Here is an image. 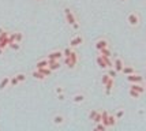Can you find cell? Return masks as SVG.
<instances>
[{
	"label": "cell",
	"mask_w": 146,
	"mask_h": 131,
	"mask_svg": "<svg viewBox=\"0 0 146 131\" xmlns=\"http://www.w3.org/2000/svg\"><path fill=\"white\" fill-rule=\"evenodd\" d=\"M127 22H128V25H130V26H133V27H135V26H138V25H139V22H141L139 15H138L137 13H131V14H128V17H127Z\"/></svg>",
	"instance_id": "6da1fadb"
},
{
	"label": "cell",
	"mask_w": 146,
	"mask_h": 131,
	"mask_svg": "<svg viewBox=\"0 0 146 131\" xmlns=\"http://www.w3.org/2000/svg\"><path fill=\"white\" fill-rule=\"evenodd\" d=\"M64 15H66V19H67V22H68L71 26L74 25V23H76V18H75V15L72 14L71 8L66 7V8H64Z\"/></svg>",
	"instance_id": "7a4b0ae2"
},
{
	"label": "cell",
	"mask_w": 146,
	"mask_h": 131,
	"mask_svg": "<svg viewBox=\"0 0 146 131\" xmlns=\"http://www.w3.org/2000/svg\"><path fill=\"white\" fill-rule=\"evenodd\" d=\"M126 76H127V81L130 82V83H142V82H143V76L138 75L137 72L130 74V75H126Z\"/></svg>",
	"instance_id": "3957f363"
},
{
	"label": "cell",
	"mask_w": 146,
	"mask_h": 131,
	"mask_svg": "<svg viewBox=\"0 0 146 131\" xmlns=\"http://www.w3.org/2000/svg\"><path fill=\"white\" fill-rule=\"evenodd\" d=\"M94 47H96V49L97 51H101L102 48H108L109 43H108V40H105V38H100V40H97V41H96Z\"/></svg>",
	"instance_id": "277c9868"
},
{
	"label": "cell",
	"mask_w": 146,
	"mask_h": 131,
	"mask_svg": "<svg viewBox=\"0 0 146 131\" xmlns=\"http://www.w3.org/2000/svg\"><path fill=\"white\" fill-rule=\"evenodd\" d=\"M62 57H64L63 55V51H55V52H51V53H48L46 55V59H53V60H60Z\"/></svg>",
	"instance_id": "5b68a950"
},
{
	"label": "cell",
	"mask_w": 146,
	"mask_h": 131,
	"mask_svg": "<svg viewBox=\"0 0 146 131\" xmlns=\"http://www.w3.org/2000/svg\"><path fill=\"white\" fill-rule=\"evenodd\" d=\"M123 67H124V63H123V60H121L120 57H116V59L113 60V68L116 70L117 72H121Z\"/></svg>",
	"instance_id": "8992f818"
},
{
	"label": "cell",
	"mask_w": 146,
	"mask_h": 131,
	"mask_svg": "<svg viewBox=\"0 0 146 131\" xmlns=\"http://www.w3.org/2000/svg\"><path fill=\"white\" fill-rule=\"evenodd\" d=\"M70 59H71V66H70V68H75V66L78 64V62H79V56H78V53H76L75 51H72V52H71Z\"/></svg>",
	"instance_id": "52a82bcc"
},
{
	"label": "cell",
	"mask_w": 146,
	"mask_h": 131,
	"mask_svg": "<svg viewBox=\"0 0 146 131\" xmlns=\"http://www.w3.org/2000/svg\"><path fill=\"white\" fill-rule=\"evenodd\" d=\"M82 43H83V38L81 37V36H76V37H74L70 41V47L74 49V48H76V47H79Z\"/></svg>",
	"instance_id": "ba28073f"
},
{
	"label": "cell",
	"mask_w": 146,
	"mask_h": 131,
	"mask_svg": "<svg viewBox=\"0 0 146 131\" xmlns=\"http://www.w3.org/2000/svg\"><path fill=\"white\" fill-rule=\"evenodd\" d=\"M113 85H115V78H109V81L105 83V94L107 96H109V94L112 93Z\"/></svg>",
	"instance_id": "9c48e42d"
},
{
	"label": "cell",
	"mask_w": 146,
	"mask_h": 131,
	"mask_svg": "<svg viewBox=\"0 0 146 131\" xmlns=\"http://www.w3.org/2000/svg\"><path fill=\"white\" fill-rule=\"evenodd\" d=\"M49 60V59H48ZM49 68L52 70V71H56V70H59L60 67H62V63L59 62V60H53V59H51L49 60V66H48Z\"/></svg>",
	"instance_id": "30bf717a"
},
{
	"label": "cell",
	"mask_w": 146,
	"mask_h": 131,
	"mask_svg": "<svg viewBox=\"0 0 146 131\" xmlns=\"http://www.w3.org/2000/svg\"><path fill=\"white\" fill-rule=\"evenodd\" d=\"M10 78H11V76H4V78L0 81V92H3L4 89H7V87L10 86Z\"/></svg>",
	"instance_id": "8fae6325"
},
{
	"label": "cell",
	"mask_w": 146,
	"mask_h": 131,
	"mask_svg": "<svg viewBox=\"0 0 146 131\" xmlns=\"http://www.w3.org/2000/svg\"><path fill=\"white\" fill-rule=\"evenodd\" d=\"M130 89H134V90H137V92H139L141 94H143L145 93V87L142 86L141 83H131V86H130Z\"/></svg>",
	"instance_id": "7c38bea8"
},
{
	"label": "cell",
	"mask_w": 146,
	"mask_h": 131,
	"mask_svg": "<svg viewBox=\"0 0 146 131\" xmlns=\"http://www.w3.org/2000/svg\"><path fill=\"white\" fill-rule=\"evenodd\" d=\"M49 66V60L45 57V59H41V60H38L37 64H36V67L37 68H42V67H48Z\"/></svg>",
	"instance_id": "4fadbf2b"
},
{
	"label": "cell",
	"mask_w": 146,
	"mask_h": 131,
	"mask_svg": "<svg viewBox=\"0 0 146 131\" xmlns=\"http://www.w3.org/2000/svg\"><path fill=\"white\" fill-rule=\"evenodd\" d=\"M96 60H97V64H98V67H100V68H102V70L108 68V67H107V64H105V62H104V57H102L101 55H98Z\"/></svg>",
	"instance_id": "5bb4252c"
},
{
	"label": "cell",
	"mask_w": 146,
	"mask_h": 131,
	"mask_svg": "<svg viewBox=\"0 0 146 131\" xmlns=\"http://www.w3.org/2000/svg\"><path fill=\"white\" fill-rule=\"evenodd\" d=\"M121 72H123L124 75L134 74V72H135V68H134V67H131V66H124V67H123V70H121Z\"/></svg>",
	"instance_id": "9a60e30c"
},
{
	"label": "cell",
	"mask_w": 146,
	"mask_h": 131,
	"mask_svg": "<svg viewBox=\"0 0 146 131\" xmlns=\"http://www.w3.org/2000/svg\"><path fill=\"white\" fill-rule=\"evenodd\" d=\"M33 76H34L36 79H38V81H44L45 78H46V76H45V75L42 74V72H40L38 70H36V71H33Z\"/></svg>",
	"instance_id": "2e32d148"
},
{
	"label": "cell",
	"mask_w": 146,
	"mask_h": 131,
	"mask_svg": "<svg viewBox=\"0 0 146 131\" xmlns=\"http://www.w3.org/2000/svg\"><path fill=\"white\" fill-rule=\"evenodd\" d=\"M116 122H117V118L113 116V115H109L108 116V124L109 127H115L116 126Z\"/></svg>",
	"instance_id": "e0dca14e"
},
{
	"label": "cell",
	"mask_w": 146,
	"mask_h": 131,
	"mask_svg": "<svg viewBox=\"0 0 146 131\" xmlns=\"http://www.w3.org/2000/svg\"><path fill=\"white\" fill-rule=\"evenodd\" d=\"M53 123L57 126H60V124H63L64 123V118L62 116V115H56L55 118H53Z\"/></svg>",
	"instance_id": "ac0fdd59"
},
{
	"label": "cell",
	"mask_w": 146,
	"mask_h": 131,
	"mask_svg": "<svg viewBox=\"0 0 146 131\" xmlns=\"http://www.w3.org/2000/svg\"><path fill=\"white\" fill-rule=\"evenodd\" d=\"M72 101H74L75 104L83 102V101H85V96H83V94H75V96H74V98H72Z\"/></svg>",
	"instance_id": "d6986e66"
},
{
	"label": "cell",
	"mask_w": 146,
	"mask_h": 131,
	"mask_svg": "<svg viewBox=\"0 0 146 131\" xmlns=\"http://www.w3.org/2000/svg\"><path fill=\"white\" fill-rule=\"evenodd\" d=\"M23 38H25V36H23L22 31H15V41H17V43L21 44L23 41Z\"/></svg>",
	"instance_id": "ffe728a7"
},
{
	"label": "cell",
	"mask_w": 146,
	"mask_h": 131,
	"mask_svg": "<svg viewBox=\"0 0 146 131\" xmlns=\"http://www.w3.org/2000/svg\"><path fill=\"white\" fill-rule=\"evenodd\" d=\"M40 72H42V74L45 75V76H49L51 75V72H52V70L49 68V67H42V68H37Z\"/></svg>",
	"instance_id": "44dd1931"
},
{
	"label": "cell",
	"mask_w": 146,
	"mask_h": 131,
	"mask_svg": "<svg viewBox=\"0 0 146 131\" xmlns=\"http://www.w3.org/2000/svg\"><path fill=\"white\" fill-rule=\"evenodd\" d=\"M19 83H21V82L18 81L17 75H14V76H11V78H10V85H11V86H18Z\"/></svg>",
	"instance_id": "7402d4cb"
},
{
	"label": "cell",
	"mask_w": 146,
	"mask_h": 131,
	"mask_svg": "<svg viewBox=\"0 0 146 131\" xmlns=\"http://www.w3.org/2000/svg\"><path fill=\"white\" fill-rule=\"evenodd\" d=\"M8 36H10V31L1 30L0 31V41H3V40H8Z\"/></svg>",
	"instance_id": "603a6c76"
},
{
	"label": "cell",
	"mask_w": 146,
	"mask_h": 131,
	"mask_svg": "<svg viewBox=\"0 0 146 131\" xmlns=\"http://www.w3.org/2000/svg\"><path fill=\"white\" fill-rule=\"evenodd\" d=\"M100 52V55H102V56H111L112 53H111V49H109V47L108 48H102L101 51H98Z\"/></svg>",
	"instance_id": "cb8c5ba5"
},
{
	"label": "cell",
	"mask_w": 146,
	"mask_h": 131,
	"mask_svg": "<svg viewBox=\"0 0 146 131\" xmlns=\"http://www.w3.org/2000/svg\"><path fill=\"white\" fill-rule=\"evenodd\" d=\"M128 94H130L133 98H139V96H141L139 92H137V90H134V89H130V90H128Z\"/></svg>",
	"instance_id": "d4e9b609"
},
{
	"label": "cell",
	"mask_w": 146,
	"mask_h": 131,
	"mask_svg": "<svg viewBox=\"0 0 146 131\" xmlns=\"http://www.w3.org/2000/svg\"><path fill=\"white\" fill-rule=\"evenodd\" d=\"M93 122H94V123H101V122H102V113L101 112H97L96 118L93 119Z\"/></svg>",
	"instance_id": "484cf974"
},
{
	"label": "cell",
	"mask_w": 146,
	"mask_h": 131,
	"mask_svg": "<svg viewBox=\"0 0 146 131\" xmlns=\"http://www.w3.org/2000/svg\"><path fill=\"white\" fill-rule=\"evenodd\" d=\"M8 47H10V48H11V49H14V51H18L19 48H21V44H19V43H17V41H15V43L10 44V45H8Z\"/></svg>",
	"instance_id": "4316f807"
},
{
	"label": "cell",
	"mask_w": 146,
	"mask_h": 131,
	"mask_svg": "<svg viewBox=\"0 0 146 131\" xmlns=\"http://www.w3.org/2000/svg\"><path fill=\"white\" fill-rule=\"evenodd\" d=\"M94 130H107V126L104 124V123H96Z\"/></svg>",
	"instance_id": "83f0119b"
},
{
	"label": "cell",
	"mask_w": 146,
	"mask_h": 131,
	"mask_svg": "<svg viewBox=\"0 0 146 131\" xmlns=\"http://www.w3.org/2000/svg\"><path fill=\"white\" fill-rule=\"evenodd\" d=\"M17 78H18L19 82H25L26 81V74H23V72H19V74H17Z\"/></svg>",
	"instance_id": "f1b7e54d"
},
{
	"label": "cell",
	"mask_w": 146,
	"mask_h": 131,
	"mask_svg": "<svg viewBox=\"0 0 146 131\" xmlns=\"http://www.w3.org/2000/svg\"><path fill=\"white\" fill-rule=\"evenodd\" d=\"M109 78H111V76H109V74H104V75H102V78H101V83L104 85V86H105V83H107V82L109 81Z\"/></svg>",
	"instance_id": "f546056e"
},
{
	"label": "cell",
	"mask_w": 146,
	"mask_h": 131,
	"mask_svg": "<svg viewBox=\"0 0 146 131\" xmlns=\"http://www.w3.org/2000/svg\"><path fill=\"white\" fill-rule=\"evenodd\" d=\"M108 74H109V76H111V78H115V76H116V74H117V71L112 67V68H108Z\"/></svg>",
	"instance_id": "4dcf8cb0"
},
{
	"label": "cell",
	"mask_w": 146,
	"mask_h": 131,
	"mask_svg": "<svg viewBox=\"0 0 146 131\" xmlns=\"http://www.w3.org/2000/svg\"><path fill=\"white\" fill-rule=\"evenodd\" d=\"M71 52H72V48H66V49L63 51V55H64V57H68L71 55Z\"/></svg>",
	"instance_id": "1f68e13d"
},
{
	"label": "cell",
	"mask_w": 146,
	"mask_h": 131,
	"mask_svg": "<svg viewBox=\"0 0 146 131\" xmlns=\"http://www.w3.org/2000/svg\"><path fill=\"white\" fill-rule=\"evenodd\" d=\"M63 64H66V66L70 68V66H71V59H70V56H68V57H63Z\"/></svg>",
	"instance_id": "d6a6232c"
},
{
	"label": "cell",
	"mask_w": 146,
	"mask_h": 131,
	"mask_svg": "<svg viewBox=\"0 0 146 131\" xmlns=\"http://www.w3.org/2000/svg\"><path fill=\"white\" fill-rule=\"evenodd\" d=\"M115 116H116L117 119H121L123 116H124V111H123V109H119V111L116 112V115H115Z\"/></svg>",
	"instance_id": "836d02e7"
},
{
	"label": "cell",
	"mask_w": 146,
	"mask_h": 131,
	"mask_svg": "<svg viewBox=\"0 0 146 131\" xmlns=\"http://www.w3.org/2000/svg\"><path fill=\"white\" fill-rule=\"evenodd\" d=\"M97 112H98V111H92V112H90V115H89V119H90V120H93V119L96 118Z\"/></svg>",
	"instance_id": "e575fe53"
},
{
	"label": "cell",
	"mask_w": 146,
	"mask_h": 131,
	"mask_svg": "<svg viewBox=\"0 0 146 131\" xmlns=\"http://www.w3.org/2000/svg\"><path fill=\"white\" fill-rule=\"evenodd\" d=\"M55 92H56L57 94H60V93H64V89L62 86H57L56 89H55Z\"/></svg>",
	"instance_id": "d590c367"
},
{
	"label": "cell",
	"mask_w": 146,
	"mask_h": 131,
	"mask_svg": "<svg viewBox=\"0 0 146 131\" xmlns=\"http://www.w3.org/2000/svg\"><path fill=\"white\" fill-rule=\"evenodd\" d=\"M72 27H74L75 30H78V29H79V23H78V22H76V23H74V25H72Z\"/></svg>",
	"instance_id": "8d00e7d4"
},
{
	"label": "cell",
	"mask_w": 146,
	"mask_h": 131,
	"mask_svg": "<svg viewBox=\"0 0 146 131\" xmlns=\"http://www.w3.org/2000/svg\"><path fill=\"white\" fill-rule=\"evenodd\" d=\"M59 100H60V101L64 100V93H60V94H59Z\"/></svg>",
	"instance_id": "74e56055"
},
{
	"label": "cell",
	"mask_w": 146,
	"mask_h": 131,
	"mask_svg": "<svg viewBox=\"0 0 146 131\" xmlns=\"http://www.w3.org/2000/svg\"><path fill=\"white\" fill-rule=\"evenodd\" d=\"M120 1H127V0H120Z\"/></svg>",
	"instance_id": "f35d334b"
},
{
	"label": "cell",
	"mask_w": 146,
	"mask_h": 131,
	"mask_svg": "<svg viewBox=\"0 0 146 131\" xmlns=\"http://www.w3.org/2000/svg\"><path fill=\"white\" fill-rule=\"evenodd\" d=\"M145 89H146V81H145Z\"/></svg>",
	"instance_id": "ab89813d"
},
{
	"label": "cell",
	"mask_w": 146,
	"mask_h": 131,
	"mask_svg": "<svg viewBox=\"0 0 146 131\" xmlns=\"http://www.w3.org/2000/svg\"><path fill=\"white\" fill-rule=\"evenodd\" d=\"M37 1H38V0H37Z\"/></svg>",
	"instance_id": "60d3db41"
},
{
	"label": "cell",
	"mask_w": 146,
	"mask_h": 131,
	"mask_svg": "<svg viewBox=\"0 0 146 131\" xmlns=\"http://www.w3.org/2000/svg\"><path fill=\"white\" fill-rule=\"evenodd\" d=\"M145 66H146V64H145Z\"/></svg>",
	"instance_id": "b9f144b4"
}]
</instances>
